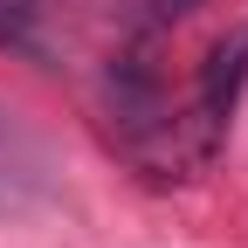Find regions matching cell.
Listing matches in <instances>:
<instances>
[{
    "instance_id": "cell-1",
    "label": "cell",
    "mask_w": 248,
    "mask_h": 248,
    "mask_svg": "<svg viewBox=\"0 0 248 248\" xmlns=\"http://www.w3.org/2000/svg\"><path fill=\"white\" fill-rule=\"evenodd\" d=\"M0 124H7V110H0Z\"/></svg>"
}]
</instances>
